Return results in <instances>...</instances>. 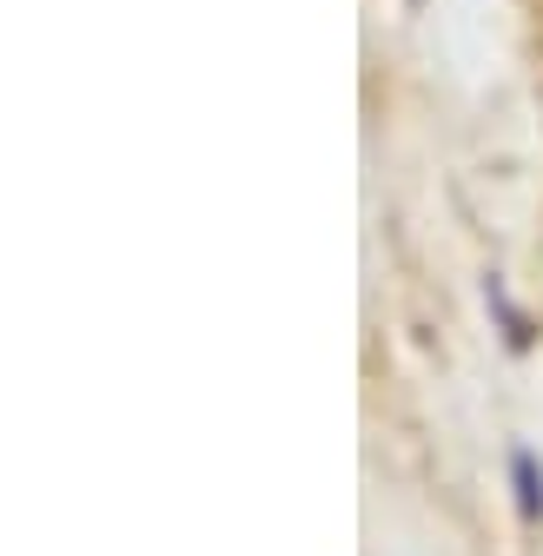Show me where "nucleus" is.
Here are the masks:
<instances>
[{
	"mask_svg": "<svg viewBox=\"0 0 543 556\" xmlns=\"http://www.w3.org/2000/svg\"><path fill=\"white\" fill-rule=\"evenodd\" d=\"M510 483H517V517L523 523H543V464L523 444L510 451Z\"/></svg>",
	"mask_w": 543,
	"mask_h": 556,
	"instance_id": "nucleus-1",
	"label": "nucleus"
}]
</instances>
